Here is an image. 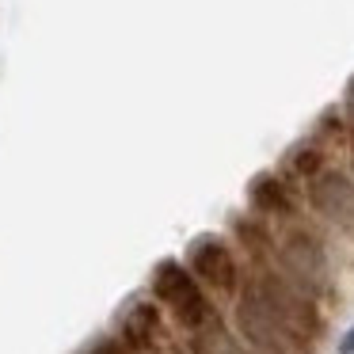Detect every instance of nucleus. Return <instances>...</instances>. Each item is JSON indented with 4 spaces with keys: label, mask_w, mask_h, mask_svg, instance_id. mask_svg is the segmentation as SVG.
Returning a JSON list of instances; mask_svg holds the SVG:
<instances>
[{
    "label": "nucleus",
    "mask_w": 354,
    "mask_h": 354,
    "mask_svg": "<svg viewBox=\"0 0 354 354\" xmlns=\"http://www.w3.org/2000/svg\"><path fill=\"white\" fill-rule=\"evenodd\" d=\"M248 206L263 221H297V194H293L290 179L282 171H259L248 183Z\"/></svg>",
    "instance_id": "nucleus-6"
},
{
    "label": "nucleus",
    "mask_w": 354,
    "mask_h": 354,
    "mask_svg": "<svg viewBox=\"0 0 354 354\" xmlns=\"http://www.w3.org/2000/svg\"><path fill=\"white\" fill-rule=\"evenodd\" d=\"M328 171V153H324L320 141H305V145H293L290 156H286V179H305V183H313L316 176H324Z\"/></svg>",
    "instance_id": "nucleus-9"
},
{
    "label": "nucleus",
    "mask_w": 354,
    "mask_h": 354,
    "mask_svg": "<svg viewBox=\"0 0 354 354\" xmlns=\"http://www.w3.org/2000/svg\"><path fill=\"white\" fill-rule=\"evenodd\" d=\"M346 100H351V111H354V80H351V92H346Z\"/></svg>",
    "instance_id": "nucleus-14"
},
{
    "label": "nucleus",
    "mask_w": 354,
    "mask_h": 354,
    "mask_svg": "<svg viewBox=\"0 0 354 354\" xmlns=\"http://www.w3.org/2000/svg\"><path fill=\"white\" fill-rule=\"evenodd\" d=\"M153 301L160 308H168L171 320H176L187 335H198V331L209 328V324L221 320L217 308H214V301H209V293H206V286H202L198 278L191 274V267L179 263V259H160L156 263Z\"/></svg>",
    "instance_id": "nucleus-3"
},
{
    "label": "nucleus",
    "mask_w": 354,
    "mask_h": 354,
    "mask_svg": "<svg viewBox=\"0 0 354 354\" xmlns=\"http://www.w3.org/2000/svg\"><path fill=\"white\" fill-rule=\"evenodd\" d=\"M164 335L160 305L156 301H133L122 316V343L130 351H156Z\"/></svg>",
    "instance_id": "nucleus-7"
},
{
    "label": "nucleus",
    "mask_w": 354,
    "mask_h": 354,
    "mask_svg": "<svg viewBox=\"0 0 354 354\" xmlns=\"http://www.w3.org/2000/svg\"><path fill=\"white\" fill-rule=\"evenodd\" d=\"M92 354H118V346H115V343H103V346H95Z\"/></svg>",
    "instance_id": "nucleus-12"
},
{
    "label": "nucleus",
    "mask_w": 354,
    "mask_h": 354,
    "mask_svg": "<svg viewBox=\"0 0 354 354\" xmlns=\"http://www.w3.org/2000/svg\"><path fill=\"white\" fill-rule=\"evenodd\" d=\"M346 145H351V176H354V130H351V138H346Z\"/></svg>",
    "instance_id": "nucleus-13"
},
{
    "label": "nucleus",
    "mask_w": 354,
    "mask_h": 354,
    "mask_svg": "<svg viewBox=\"0 0 354 354\" xmlns=\"http://www.w3.org/2000/svg\"><path fill=\"white\" fill-rule=\"evenodd\" d=\"M274 267L297 286L301 293H308L313 301H324L335 293V267H331V252L324 244L320 232H313L308 225H286L274 248Z\"/></svg>",
    "instance_id": "nucleus-2"
},
{
    "label": "nucleus",
    "mask_w": 354,
    "mask_h": 354,
    "mask_svg": "<svg viewBox=\"0 0 354 354\" xmlns=\"http://www.w3.org/2000/svg\"><path fill=\"white\" fill-rule=\"evenodd\" d=\"M232 236L240 240L248 255L255 259V267L263 263H274V248H278V236L270 232V225L255 214H244V217H232Z\"/></svg>",
    "instance_id": "nucleus-8"
},
{
    "label": "nucleus",
    "mask_w": 354,
    "mask_h": 354,
    "mask_svg": "<svg viewBox=\"0 0 354 354\" xmlns=\"http://www.w3.org/2000/svg\"><path fill=\"white\" fill-rule=\"evenodd\" d=\"M187 267L206 290L221 293V297H240V290H244V270H240L236 248H232V240L217 236V232H202L187 244Z\"/></svg>",
    "instance_id": "nucleus-4"
},
{
    "label": "nucleus",
    "mask_w": 354,
    "mask_h": 354,
    "mask_svg": "<svg viewBox=\"0 0 354 354\" xmlns=\"http://www.w3.org/2000/svg\"><path fill=\"white\" fill-rule=\"evenodd\" d=\"M339 354H354V328L346 331L343 339H339Z\"/></svg>",
    "instance_id": "nucleus-11"
},
{
    "label": "nucleus",
    "mask_w": 354,
    "mask_h": 354,
    "mask_svg": "<svg viewBox=\"0 0 354 354\" xmlns=\"http://www.w3.org/2000/svg\"><path fill=\"white\" fill-rule=\"evenodd\" d=\"M191 354H252V351L244 346V339H240L236 331H229L217 320V324H209L206 331L191 335Z\"/></svg>",
    "instance_id": "nucleus-10"
},
{
    "label": "nucleus",
    "mask_w": 354,
    "mask_h": 354,
    "mask_svg": "<svg viewBox=\"0 0 354 354\" xmlns=\"http://www.w3.org/2000/svg\"><path fill=\"white\" fill-rule=\"evenodd\" d=\"M244 293L263 308L270 324L282 331L286 346L293 354H316L324 331H328V320L320 313V301H313L308 293H301L274 263H263L252 274L244 278Z\"/></svg>",
    "instance_id": "nucleus-1"
},
{
    "label": "nucleus",
    "mask_w": 354,
    "mask_h": 354,
    "mask_svg": "<svg viewBox=\"0 0 354 354\" xmlns=\"http://www.w3.org/2000/svg\"><path fill=\"white\" fill-rule=\"evenodd\" d=\"M308 209L320 221L335 225V229H354V176L351 171L328 168L305 187Z\"/></svg>",
    "instance_id": "nucleus-5"
}]
</instances>
